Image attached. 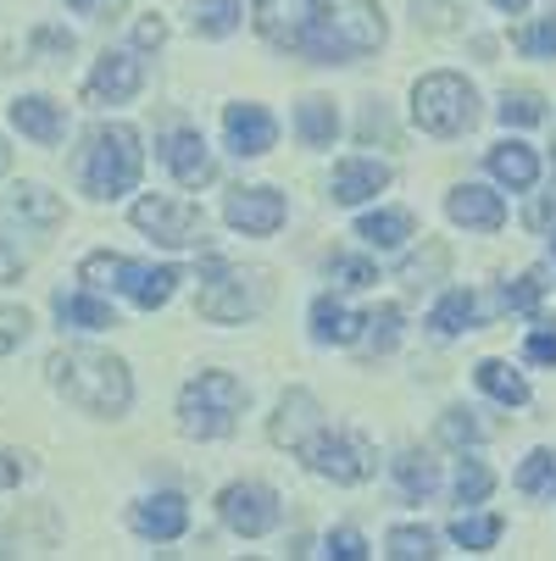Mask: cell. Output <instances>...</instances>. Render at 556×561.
<instances>
[{
  "instance_id": "23",
  "label": "cell",
  "mask_w": 556,
  "mask_h": 561,
  "mask_svg": "<svg viewBox=\"0 0 556 561\" xmlns=\"http://www.w3.org/2000/svg\"><path fill=\"white\" fill-rule=\"evenodd\" d=\"M467 323H479V300H473V289H445L440 306L429 311V329H434L440 340H451V334H462Z\"/></svg>"
},
{
  "instance_id": "9",
  "label": "cell",
  "mask_w": 556,
  "mask_h": 561,
  "mask_svg": "<svg viewBox=\"0 0 556 561\" xmlns=\"http://www.w3.org/2000/svg\"><path fill=\"white\" fill-rule=\"evenodd\" d=\"M300 456H306V467H311L317 478H334V484H362V478L373 472V461H378L367 439H356V434H329V428H317Z\"/></svg>"
},
{
  "instance_id": "17",
  "label": "cell",
  "mask_w": 556,
  "mask_h": 561,
  "mask_svg": "<svg viewBox=\"0 0 556 561\" xmlns=\"http://www.w3.org/2000/svg\"><path fill=\"white\" fill-rule=\"evenodd\" d=\"M378 190H389V168L373 162V156H345V162L334 168V201L340 206H362Z\"/></svg>"
},
{
  "instance_id": "35",
  "label": "cell",
  "mask_w": 556,
  "mask_h": 561,
  "mask_svg": "<svg viewBox=\"0 0 556 561\" xmlns=\"http://www.w3.org/2000/svg\"><path fill=\"white\" fill-rule=\"evenodd\" d=\"M490 490H496V472H490L485 461H462V472H456V501H462V506H479Z\"/></svg>"
},
{
  "instance_id": "20",
  "label": "cell",
  "mask_w": 556,
  "mask_h": 561,
  "mask_svg": "<svg viewBox=\"0 0 556 561\" xmlns=\"http://www.w3.org/2000/svg\"><path fill=\"white\" fill-rule=\"evenodd\" d=\"M362 329H367V317L345 311L334 295H324V300L311 306V334H317V345H356Z\"/></svg>"
},
{
  "instance_id": "36",
  "label": "cell",
  "mask_w": 556,
  "mask_h": 561,
  "mask_svg": "<svg viewBox=\"0 0 556 561\" xmlns=\"http://www.w3.org/2000/svg\"><path fill=\"white\" fill-rule=\"evenodd\" d=\"M29 334H34V317L23 306H0V356H12Z\"/></svg>"
},
{
  "instance_id": "1",
  "label": "cell",
  "mask_w": 556,
  "mask_h": 561,
  "mask_svg": "<svg viewBox=\"0 0 556 561\" xmlns=\"http://www.w3.org/2000/svg\"><path fill=\"white\" fill-rule=\"evenodd\" d=\"M251 18L268 45L317 67L356 61L384 45V12L373 0H262Z\"/></svg>"
},
{
  "instance_id": "52",
  "label": "cell",
  "mask_w": 556,
  "mask_h": 561,
  "mask_svg": "<svg viewBox=\"0 0 556 561\" xmlns=\"http://www.w3.org/2000/svg\"><path fill=\"white\" fill-rule=\"evenodd\" d=\"M551 256H556V233H551Z\"/></svg>"
},
{
  "instance_id": "39",
  "label": "cell",
  "mask_w": 556,
  "mask_h": 561,
  "mask_svg": "<svg viewBox=\"0 0 556 561\" xmlns=\"http://www.w3.org/2000/svg\"><path fill=\"white\" fill-rule=\"evenodd\" d=\"M329 278H334L340 289H367V284H378L373 262H356V256H334V262H329Z\"/></svg>"
},
{
  "instance_id": "49",
  "label": "cell",
  "mask_w": 556,
  "mask_h": 561,
  "mask_svg": "<svg viewBox=\"0 0 556 561\" xmlns=\"http://www.w3.org/2000/svg\"><path fill=\"white\" fill-rule=\"evenodd\" d=\"M12 278H23V256H12L7 245H0V284H12Z\"/></svg>"
},
{
  "instance_id": "24",
  "label": "cell",
  "mask_w": 556,
  "mask_h": 561,
  "mask_svg": "<svg viewBox=\"0 0 556 561\" xmlns=\"http://www.w3.org/2000/svg\"><path fill=\"white\" fill-rule=\"evenodd\" d=\"M295 128H300V139H306L311 150L334 145V134H340V112H334V101H324V95L300 101V112H295Z\"/></svg>"
},
{
  "instance_id": "40",
  "label": "cell",
  "mask_w": 556,
  "mask_h": 561,
  "mask_svg": "<svg viewBox=\"0 0 556 561\" xmlns=\"http://www.w3.org/2000/svg\"><path fill=\"white\" fill-rule=\"evenodd\" d=\"M324 556H329V561H367V539H362L356 528H334L329 545H324Z\"/></svg>"
},
{
  "instance_id": "38",
  "label": "cell",
  "mask_w": 556,
  "mask_h": 561,
  "mask_svg": "<svg viewBox=\"0 0 556 561\" xmlns=\"http://www.w3.org/2000/svg\"><path fill=\"white\" fill-rule=\"evenodd\" d=\"M485 439V428L473 423L467 412H445L440 417V445H451V450H467V445H479Z\"/></svg>"
},
{
  "instance_id": "7",
  "label": "cell",
  "mask_w": 556,
  "mask_h": 561,
  "mask_svg": "<svg viewBox=\"0 0 556 561\" xmlns=\"http://www.w3.org/2000/svg\"><path fill=\"white\" fill-rule=\"evenodd\" d=\"M268 306V273H246V267H228V262H212V273L201 278V317L212 323H246Z\"/></svg>"
},
{
  "instance_id": "34",
  "label": "cell",
  "mask_w": 556,
  "mask_h": 561,
  "mask_svg": "<svg viewBox=\"0 0 556 561\" xmlns=\"http://www.w3.org/2000/svg\"><path fill=\"white\" fill-rule=\"evenodd\" d=\"M540 117H545V101L534 90H507L501 95V123L507 128H534Z\"/></svg>"
},
{
  "instance_id": "22",
  "label": "cell",
  "mask_w": 556,
  "mask_h": 561,
  "mask_svg": "<svg viewBox=\"0 0 556 561\" xmlns=\"http://www.w3.org/2000/svg\"><path fill=\"white\" fill-rule=\"evenodd\" d=\"M56 317H61V329H117L112 306L95 300V295H78V289H61L56 295Z\"/></svg>"
},
{
  "instance_id": "12",
  "label": "cell",
  "mask_w": 556,
  "mask_h": 561,
  "mask_svg": "<svg viewBox=\"0 0 556 561\" xmlns=\"http://www.w3.org/2000/svg\"><path fill=\"white\" fill-rule=\"evenodd\" d=\"M223 217H228V228H240V233H279L284 228V195L279 190H234L228 195V206H223Z\"/></svg>"
},
{
  "instance_id": "33",
  "label": "cell",
  "mask_w": 556,
  "mask_h": 561,
  "mask_svg": "<svg viewBox=\"0 0 556 561\" xmlns=\"http://www.w3.org/2000/svg\"><path fill=\"white\" fill-rule=\"evenodd\" d=\"M451 539H456L462 550H490V545L501 539V517H456V523H451Z\"/></svg>"
},
{
  "instance_id": "11",
  "label": "cell",
  "mask_w": 556,
  "mask_h": 561,
  "mask_svg": "<svg viewBox=\"0 0 556 561\" xmlns=\"http://www.w3.org/2000/svg\"><path fill=\"white\" fill-rule=\"evenodd\" d=\"M139 84H145V67L128 50H106L90 72V84H84V101L90 106H123V101L139 95Z\"/></svg>"
},
{
  "instance_id": "16",
  "label": "cell",
  "mask_w": 556,
  "mask_h": 561,
  "mask_svg": "<svg viewBox=\"0 0 556 561\" xmlns=\"http://www.w3.org/2000/svg\"><path fill=\"white\" fill-rule=\"evenodd\" d=\"M445 211H451V222L479 228V233H496V228L507 222L501 195H496V190H485V184H456V190H451V201H445Z\"/></svg>"
},
{
  "instance_id": "51",
  "label": "cell",
  "mask_w": 556,
  "mask_h": 561,
  "mask_svg": "<svg viewBox=\"0 0 556 561\" xmlns=\"http://www.w3.org/2000/svg\"><path fill=\"white\" fill-rule=\"evenodd\" d=\"M496 7H501V12H523V7H529V0H496Z\"/></svg>"
},
{
  "instance_id": "19",
  "label": "cell",
  "mask_w": 556,
  "mask_h": 561,
  "mask_svg": "<svg viewBox=\"0 0 556 561\" xmlns=\"http://www.w3.org/2000/svg\"><path fill=\"white\" fill-rule=\"evenodd\" d=\"M12 123L29 139H39V145H61V128H67V117H61V106L50 95H18L12 101Z\"/></svg>"
},
{
  "instance_id": "14",
  "label": "cell",
  "mask_w": 556,
  "mask_h": 561,
  "mask_svg": "<svg viewBox=\"0 0 556 561\" xmlns=\"http://www.w3.org/2000/svg\"><path fill=\"white\" fill-rule=\"evenodd\" d=\"M162 162L173 168V179H179L184 190H206V184L217 179L212 156H206V139H201L195 128H173V134H168V145H162Z\"/></svg>"
},
{
  "instance_id": "48",
  "label": "cell",
  "mask_w": 556,
  "mask_h": 561,
  "mask_svg": "<svg viewBox=\"0 0 556 561\" xmlns=\"http://www.w3.org/2000/svg\"><path fill=\"white\" fill-rule=\"evenodd\" d=\"M34 45H39V50H61V56H67V50H72V34H50V28H39V34H34Z\"/></svg>"
},
{
  "instance_id": "41",
  "label": "cell",
  "mask_w": 556,
  "mask_h": 561,
  "mask_svg": "<svg viewBox=\"0 0 556 561\" xmlns=\"http://www.w3.org/2000/svg\"><path fill=\"white\" fill-rule=\"evenodd\" d=\"M518 50L523 56H556V18H545L534 28H518Z\"/></svg>"
},
{
  "instance_id": "37",
  "label": "cell",
  "mask_w": 556,
  "mask_h": 561,
  "mask_svg": "<svg viewBox=\"0 0 556 561\" xmlns=\"http://www.w3.org/2000/svg\"><path fill=\"white\" fill-rule=\"evenodd\" d=\"M540 295H545V273H540V267H529L518 284H507L501 306H507V311H534V306H540Z\"/></svg>"
},
{
  "instance_id": "50",
  "label": "cell",
  "mask_w": 556,
  "mask_h": 561,
  "mask_svg": "<svg viewBox=\"0 0 556 561\" xmlns=\"http://www.w3.org/2000/svg\"><path fill=\"white\" fill-rule=\"evenodd\" d=\"M7 168H12V150H7V139H0V179H7Z\"/></svg>"
},
{
  "instance_id": "28",
  "label": "cell",
  "mask_w": 556,
  "mask_h": 561,
  "mask_svg": "<svg viewBox=\"0 0 556 561\" xmlns=\"http://www.w3.org/2000/svg\"><path fill=\"white\" fill-rule=\"evenodd\" d=\"M395 345H401V306H378V311H367L362 351H367V356H384V351H395Z\"/></svg>"
},
{
  "instance_id": "6",
  "label": "cell",
  "mask_w": 556,
  "mask_h": 561,
  "mask_svg": "<svg viewBox=\"0 0 556 561\" xmlns=\"http://www.w3.org/2000/svg\"><path fill=\"white\" fill-rule=\"evenodd\" d=\"M78 278H84L90 289H123V295H128L134 306H145V311H156V306L173 295V284H184L179 267H145V262H123V256H112V251L84 256Z\"/></svg>"
},
{
  "instance_id": "31",
  "label": "cell",
  "mask_w": 556,
  "mask_h": 561,
  "mask_svg": "<svg viewBox=\"0 0 556 561\" xmlns=\"http://www.w3.org/2000/svg\"><path fill=\"white\" fill-rule=\"evenodd\" d=\"M384 556H395V561H429L434 556V534L429 528H389Z\"/></svg>"
},
{
  "instance_id": "15",
  "label": "cell",
  "mask_w": 556,
  "mask_h": 561,
  "mask_svg": "<svg viewBox=\"0 0 556 561\" xmlns=\"http://www.w3.org/2000/svg\"><path fill=\"white\" fill-rule=\"evenodd\" d=\"M223 134L234 156H268L279 139V123L268 117V106H228L223 112Z\"/></svg>"
},
{
  "instance_id": "3",
  "label": "cell",
  "mask_w": 556,
  "mask_h": 561,
  "mask_svg": "<svg viewBox=\"0 0 556 561\" xmlns=\"http://www.w3.org/2000/svg\"><path fill=\"white\" fill-rule=\"evenodd\" d=\"M145 173V150H139V134L128 123H101L90 139H84V156H78V184H84L95 201H112V195H128Z\"/></svg>"
},
{
  "instance_id": "42",
  "label": "cell",
  "mask_w": 556,
  "mask_h": 561,
  "mask_svg": "<svg viewBox=\"0 0 556 561\" xmlns=\"http://www.w3.org/2000/svg\"><path fill=\"white\" fill-rule=\"evenodd\" d=\"M440 267H445V251H440V245H434V251H429V262H423V256H418V262H407V267H401V278H407V284H418V289H423V278H434V273H440Z\"/></svg>"
},
{
  "instance_id": "43",
  "label": "cell",
  "mask_w": 556,
  "mask_h": 561,
  "mask_svg": "<svg viewBox=\"0 0 556 561\" xmlns=\"http://www.w3.org/2000/svg\"><path fill=\"white\" fill-rule=\"evenodd\" d=\"M18 478H29V456H12V450H0V490H12Z\"/></svg>"
},
{
  "instance_id": "46",
  "label": "cell",
  "mask_w": 556,
  "mask_h": 561,
  "mask_svg": "<svg viewBox=\"0 0 556 561\" xmlns=\"http://www.w3.org/2000/svg\"><path fill=\"white\" fill-rule=\"evenodd\" d=\"M529 362L556 367V334H529Z\"/></svg>"
},
{
  "instance_id": "25",
  "label": "cell",
  "mask_w": 556,
  "mask_h": 561,
  "mask_svg": "<svg viewBox=\"0 0 556 561\" xmlns=\"http://www.w3.org/2000/svg\"><path fill=\"white\" fill-rule=\"evenodd\" d=\"M356 233L367 239L373 251H401L407 239H412V217H407V211H367V217L356 222Z\"/></svg>"
},
{
  "instance_id": "21",
  "label": "cell",
  "mask_w": 556,
  "mask_h": 561,
  "mask_svg": "<svg viewBox=\"0 0 556 561\" xmlns=\"http://www.w3.org/2000/svg\"><path fill=\"white\" fill-rule=\"evenodd\" d=\"M490 173H496L507 190H534L540 156H534L523 139H501V145H490Z\"/></svg>"
},
{
  "instance_id": "32",
  "label": "cell",
  "mask_w": 556,
  "mask_h": 561,
  "mask_svg": "<svg viewBox=\"0 0 556 561\" xmlns=\"http://www.w3.org/2000/svg\"><path fill=\"white\" fill-rule=\"evenodd\" d=\"M395 478H401V490H407L412 501L434 495V467H429L418 450H401V456H395Z\"/></svg>"
},
{
  "instance_id": "30",
  "label": "cell",
  "mask_w": 556,
  "mask_h": 561,
  "mask_svg": "<svg viewBox=\"0 0 556 561\" xmlns=\"http://www.w3.org/2000/svg\"><path fill=\"white\" fill-rule=\"evenodd\" d=\"M518 490H523V495H556V456H551V450H534V456L518 467Z\"/></svg>"
},
{
  "instance_id": "2",
  "label": "cell",
  "mask_w": 556,
  "mask_h": 561,
  "mask_svg": "<svg viewBox=\"0 0 556 561\" xmlns=\"http://www.w3.org/2000/svg\"><path fill=\"white\" fill-rule=\"evenodd\" d=\"M50 383L72 400V407H84L90 417H123L128 400H134V378L117 356L106 351H90V345H67L45 362Z\"/></svg>"
},
{
  "instance_id": "5",
  "label": "cell",
  "mask_w": 556,
  "mask_h": 561,
  "mask_svg": "<svg viewBox=\"0 0 556 561\" xmlns=\"http://www.w3.org/2000/svg\"><path fill=\"white\" fill-rule=\"evenodd\" d=\"M412 117H418L423 134L456 139L462 128H473V117H479V95H473V84L456 72H429L412 90Z\"/></svg>"
},
{
  "instance_id": "4",
  "label": "cell",
  "mask_w": 556,
  "mask_h": 561,
  "mask_svg": "<svg viewBox=\"0 0 556 561\" xmlns=\"http://www.w3.org/2000/svg\"><path fill=\"white\" fill-rule=\"evenodd\" d=\"M246 412V383L234 373H201L179 394V428L190 439H228Z\"/></svg>"
},
{
  "instance_id": "27",
  "label": "cell",
  "mask_w": 556,
  "mask_h": 561,
  "mask_svg": "<svg viewBox=\"0 0 556 561\" xmlns=\"http://www.w3.org/2000/svg\"><path fill=\"white\" fill-rule=\"evenodd\" d=\"M479 389L496 394L501 407H523V400H529V383H523L507 362H479Z\"/></svg>"
},
{
  "instance_id": "18",
  "label": "cell",
  "mask_w": 556,
  "mask_h": 561,
  "mask_svg": "<svg viewBox=\"0 0 556 561\" xmlns=\"http://www.w3.org/2000/svg\"><path fill=\"white\" fill-rule=\"evenodd\" d=\"M184 528H190L184 495H150L134 506V534H145V539H179Z\"/></svg>"
},
{
  "instance_id": "29",
  "label": "cell",
  "mask_w": 556,
  "mask_h": 561,
  "mask_svg": "<svg viewBox=\"0 0 556 561\" xmlns=\"http://www.w3.org/2000/svg\"><path fill=\"white\" fill-rule=\"evenodd\" d=\"M240 18H246V7H240V0H201V7H195V34H206V39H223V34H234V28H240Z\"/></svg>"
},
{
  "instance_id": "26",
  "label": "cell",
  "mask_w": 556,
  "mask_h": 561,
  "mask_svg": "<svg viewBox=\"0 0 556 561\" xmlns=\"http://www.w3.org/2000/svg\"><path fill=\"white\" fill-rule=\"evenodd\" d=\"M7 206H12L18 217H29V222H39V228H56V222L67 217V206H61V201H56V195H50L45 184H18Z\"/></svg>"
},
{
  "instance_id": "47",
  "label": "cell",
  "mask_w": 556,
  "mask_h": 561,
  "mask_svg": "<svg viewBox=\"0 0 556 561\" xmlns=\"http://www.w3.org/2000/svg\"><path fill=\"white\" fill-rule=\"evenodd\" d=\"M551 217H556V195H540V201L523 211V222H529V228H551Z\"/></svg>"
},
{
  "instance_id": "8",
  "label": "cell",
  "mask_w": 556,
  "mask_h": 561,
  "mask_svg": "<svg viewBox=\"0 0 556 561\" xmlns=\"http://www.w3.org/2000/svg\"><path fill=\"white\" fill-rule=\"evenodd\" d=\"M134 228H145L150 239L184 251V245H206V211L195 201H179V195H145L134 201Z\"/></svg>"
},
{
  "instance_id": "45",
  "label": "cell",
  "mask_w": 556,
  "mask_h": 561,
  "mask_svg": "<svg viewBox=\"0 0 556 561\" xmlns=\"http://www.w3.org/2000/svg\"><path fill=\"white\" fill-rule=\"evenodd\" d=\"M162 39H168V23H162V18H145V23L134 28V45H139V50H150V45H162Z\"/></svg>"
},
{
  "instance_id": "44",
  "label": "cell",
  "mask_w": 556,
  "mask_h": 561,
  "mask_svg": "<svg viewBox=\"0 0 556 561\" xmlns=\"http://www.w3.org/2000/svg\"><path fill=\"white\" fill-rule=\"evenodd\" d=\"M67 7H72L78 18H112V12L128 7V0H67Z\"/></svg>"
},
{
  "instance_id": "10",
  "label": "cell",
  "mask_w": 556,
  "mask_h": 561,
  "mask_svg": "<svg viewBox=\"0 0 556 561\" xmlns=\"http://www.w3.org/2000/svg\"><path fill=\"white\" fill-rule=\"evenodd\" d=\"M217 517L234 528V534H246V539H262L268 528H279V495L268 484H228L217 495Z\"/></svg>"
},
{
  "instance_id": "13",
  "label": "cell",
  "mask_w": 556,
  "mask_h": 561,
  "mask_svg": "<svg viewBox=\"0 0 556 561\" xmlns=\"http://www.w3.org/2000/svg\"><path fill=\"white\" fill-rule=\"evenodd\" d=\"M324 428V412H317V400L306 394V389H290L284 400H279V412H273V423H268V439L279 445V450H306V439Z\"/></svg>"
}]
</instances>
